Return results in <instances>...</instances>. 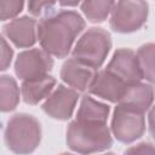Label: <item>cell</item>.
Wrapping results in <instances>:
<instances>
[{"instance_id": "1", "label": "cell", "mask_w": 155, "mask_h": 155, "mask_svg": "<svg viewBox=\"0 0 155 155\" xmlns=\"http://www.w3.org/2000/svg\"><path fill=\"white\" fill-rule=\"evenodd\" d=\"M85 29V21L80 13L73 10H61L42 19L38 25V39L48 54L65 58L76 36Z\"/></svg>"}, {"instance_id": "25", "label": "cell", "mask_w": 155, "mask_h": 155, "mask_svg": "<svg viewBox=\"0 0 155 155\" xmlns=\"http://www.w3.org/2000/svg\"><path fill=\"white\" fill-rule=\"evenodd\" d=\"M59 155H73V154H69V153H62V154H59Z\"/></svg>"}, {"instance_id": "24", "label": "cell", "mask_w": 155, "mask_h": 155, "mask_svg": "<svg viewBox=\"0 0 155 155\" xmlns=\"http://www.w3.org/2000/svg\"><path fill=\"white\" fill-rule=\"evenodd\" d=\"M61 5H67V6H75V5H79V2H61Z\"/></svg>"}, {"instance_id": "14", "label": "cell", "mask_w": 155, "mask_h": 155, "mask_svg": "<svg viewBox=\"0 0 155 155\" xmlns=\"http://www.w3.org/2000/svg\"><path fill=\"white\" fill-rule=\"evenodd\" d=\"M153 101H154L153 87L148 84L136 82L127 85L125 93L119 103L127 104L144 113L151 107Z\"/></svg>"}, {"instance_id": "13", "label": "cell", "mask_w": 155, "mask_h": 155, "mask_svg": "<svg viewBox=\"0 0 155 155\" xmlns=\"http://www.w3.org/2000/svg\"><path fill=\"white\" fill-rule=\"evenodd\" d=\"M56 86V79L51 75H45L33 80H25L22 82L21 92L23 101L27 104H38L44 98H47Z\"/></svg>"}, {"instance_id": "10", "label": "cell", "mask_w": 155, "mask_h": 155, "mask_svg": "<svg viewBox=\"0 0 155 155\" xmlns=\"http://www.w3.org/2000/svg\"><path fill=\"white\" fill-rule=\"evenodd\" d=\"M38 21L29 16L15 18L2 28V35L19 48L31 47L38 40Z\"/></svg>"}, {"instance_id": "21", "label": "cell", "mask_w": 155, "mask_h": 155, "mask_svg": "<svg viewBox=\"0 0 155 155\" xmlns=\"http://www.w3.org/2000/svg\"><path fill=\"white\" fill-rule=\"evenodd\" d=\"M124 155H155V147L150 143L142 142L126 149Z\"/></svg>"}, {"instance_id": "5", "label": "cell", "mask_w": 155, "mask_h": 155, "mask_svg": "<svg viewBox=\"0 0 155 155\" xmlns=\"http://www.w3.org/2000/svg\"><path fill=\"white\" fill-rule=\"evenodd\" d=\"M145 131L144 113L127 104L117 103L111 119V132L121 143H132Z\"/></svg>"}, {"instance_id": "6", "label": "cell", "mask_w": 155, "mask_h": 155, "mask_svg": "<svg viewBox=\"0 0 155 155\" xmlns=\"http://www.w3.org/2000/svg\"><path fill=\"white\" fill-rule=\"evenodd\" d=\"M148 12L145 1H117L110 13V28L116 33H133L147 22Z\"/></svg>"}, {"instance_id": "12", "label": "cell", "mask_w": 155, "mask_h": 155, "mask_svg": "<svg viewBox=\"0 0 155 155\" xmlns=\"http://www.w3.org/2000/svg\"><path fill=\"white\" fill-rule=\"evenodd\" d=\"M97 70L76 61L75 58L67 59L61 69L62 80L78 92H84L90 88Z\"/></svg>"}, {"instance_id": "8", "label": "cell", "mask_w": 155, "mask_h": 155, "mask_svg": "<svg viewBox=\"0 0 155 155\" xmlns=\"http://www.w3.org/2000/svg\"><path fill=\"white\" fill-rule=\"evenodd\" d=\"M78 99V91L59 84L56 90L46 98L41 108L52 119L64 121L71 117Z\"/></svg>"}, {"instance_id": "17", "label": "cell", "mask_w": 155, "mask_h": 155, "mask_svg": "<svg viewBox=\"0 0 155 155\" xmlns=\"http://www.w3.org/2000/svg\"><path fill=\"white\" fill-rule=\"evenodd\" d=\"M136 56L143 79L155 84V44L148 42L142 45Z\"/></svg>"}, {"instance_id": "23", "label": "cell", "mask_w": 155, "mask_h": 155, "mask_svg": "<svg viewBox=\"0 0 155 155\" xmlns=\"http://www.w3.org/2000/svg\"><path fill=\"white\" fill-rule=\"evenodd\" d=\"M148 126H149V132L150 136L155 139V105H153L149 110L148 115Z\"/></svg>"}, {"instance_id": "11", "label": "cell", "mask_w": 155, "mask_h": 155, "mask_svg": "<svg viewBox=\"0 0 155 155\" xmlns=\"http://www.w3.org/2000/svg\"><path fill=\"white\" fill-rule=\"evenodd\" d=\"M127 84L108 70L97 71L88 92L113 103H119L125 93Z\"/></svg>"}, {"instance_id": "16", "label": "cell", "mask_w": 155, "mask_h": 155, "mask_svg": "<svg viewBox=\"0 0 155 155\" xmlns=\"http://www.w3.org/2000/svg\"><path fill=\"white\" fill-rule=\"evenodd\" d=\"M19 103V87L10 75L0 76V109L2 113L12 111Z\"/></svg>"}, {"instance_id": "20", "label": "cell", "mask_w": 155, "mask_h": 155, "mask_svg": "<svg viewBox=\"0 0 155 155\" xmlns=\"http://www.w3.org/2000/svg\"><path fill=\"white\" fill-rule=\"evenodd\" d=\"M56 5L57 4L54 1H29L28 8H29V12L34 16L45 15L46 17L54 12Z\"/></svg>"}, {"instance_id": "4", "label": "cell", "mask_w": 155, "mask_h": 155, "mask_svg": "<svg viewBox=\"0 0 155 155\" xmlns=\"http://www.w3.org/2000/svg\"><path fill=\"white\" fill-rule=\"evenodd\" d=\"M110 48V34L103 28L92 27L78 40L73 50V58L97 70L103 65Z\"/></svg>"}, {"instance_id": "18", "label": "cell", "mask_w": 155, "mask_h": 155, "mask_svg": "<svg viewBox=\"0 0 155 155\" xmlns=\"http://www.w3.org/2000/svg\"><path fill=\"white\" fill-rule=\"evenodd\" d=\"M115 1H84L81 10L86 18L92 23H102L111 13Z\"/></svg>"}, {"instance_id": "19", "label": "cell", "mask_w": 155, "mask_h": 155, "mask_svg": "<svg viewBox=\"0 0 155 155\" xmlns=\"http://www.w3.org/2000/svg\"><path fill=\"white\" fill-rule=\"evenodd\" d=\"M24 2L23 1H10V0H1L0 1V18L1 21H7L16 17L23 10Z\"/></svg>"}, {"instance_id": "3", "label": "cell", "mask_w": 155, "mask_h": 155, "mask_svg": "<svg viewBox=\"0 0 155 155\" xmlns=\"http://www.w3.org/2000/svg\"><path fill=\"white\" fill-rule=\"evenodd\" d=\"M41 142V125L39 120L25 113L11 116L5 128V143L17 155L31 154Z\"/></svg>"}, {"instance_id": "22", "label": "cell", "mask_w": 155, "mask_h": 155, "mask_svg": "<svg viewBox=\"0 0 155 155\" xmlns=\"http://www.w3.org/2000/svg\"><path fill=\"white\" fill-rule=\"evenodd\" d=\"M13 57V50L11 48V46L7 44L5 36H1V70H6L12 61Z\"/></svg>"}, {"instance_id": "2", "label": "cell", "mask_w": 155, "mask_h": 155, "mask_svg": "<svg viewBox=\"0 0 155 155\" xmlns=\"http://www.w3.org/2000/svg\"><path fill=\"white\" fill-rule=\"evenodd\" d=\"M68 147L82 155L103 151L113 145V138L107 124L74 120L67 128Z\"/></svg>"}, {"instance_id": "9", "label": "cell", "mask_w": 155, "mask_h": 155, "mask_svg": "<svg viewBox=\"0 0 155 155\" xmlns=\"http://www.w3.org/2000/svg\"><path fill=\"white\" fill-rule=\"evenodd\" d=\"M105 70L113 73L127 85L140 82L143 79L137 56L130 48H117L114 52L113 58L108 63Z\"/></svg>"}, {"instance_id": "26", "label": "cell", "mask_w": 155, "mask_h": 155, "mask_svg": "<svg viewBox=\"0 0 155 155\" xmlns=\"http://www.w3.org/2000/svg\"><path fill=\"white\" fill-rule=\"evenodd\" d=\"M104 155H115L114 153H107V154H104Z\"/></svg>"}, {"instance_id": "15", "label": "cell", "mask_w": 155, "mask_h": 155, "mask_svg": "<svg viewBox=\"0 0 155 155\" xmlns=\"http://www.w3.org/2000/svg\"><path fill=\"white\" fill-rule=\"evenodd\" d=\"M109 111V105L101 103L90 96H84L81 98V103L76 114V120L107 124Z\"/></svg>"}, {"instance_id": "7", "label": "cell", "mask_w": 155, "mask_h": 155, "mask_svg": "<svg viewBox=\"0 0 155 155\" xmlns=\"http://www.w3.org/2000/svg\"><path fill=\"white\" fill-rule=\"evenodd\" d=\"M53 67L51 54L40 48H31L21 52L15 62L16 75L25 81L48 75Z\"/></svg>"}]
</instances>
